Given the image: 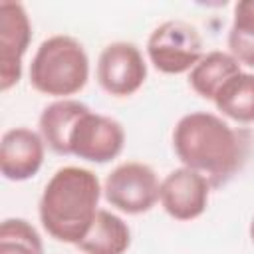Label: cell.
<instances>
[{
  "label": "cell",
  "mask_w": 254,
  "mask_h": 254,
  "mask_svg": "<svg viewBox=\"0 0 254 254\" xmlns=\"http://www.w3.org/2000/svg\"><path fill=\"white\" fill-rule=\"evenodd\" d=\"M173 147L185 167L200 173L210 187H222L242 167L248 141L218 115L192 111L175 125Z\"/></svg>",
  "instance_id": "1"
},
{
  "label": "cell",
  "mask_w": 254,
  "mask_h": 254,
  "mask_svg": "<svg viewBox=\"0 0 254 254\" xmlns=\"http://www.w3.org/2000/svg\"><path fill=\"white\" fill-rule=\"evenodd\" d=\"M99 194V179L89 169H58L44 187L38 206L44 230L58 242L79 244L97 216Z\"/></svg>",
  "instance_id": "2"
},
{
  "label": "cell",
  "mask_w": 254,
  "mask_h": 254,
  "mask_svg": "<svg viewBox=\"0 0 254 254\" xmlns=\"http://www.w3.org/2000/svg\"><path fill=\"white\" fill-rule=\"evenodd\" d=\"M87 77L89 60L83 46L64 34L44 40L30 64V83L44 95L65 99L81 91Z\"/></svg>",
  "instance_id": "3"
},
{
  "label": "cell",
  "mask_w": 254,
  "mask_h": 254,
  "mask_svg": "<svg viewBox=\"0 0 254 254\" xmlns=\"http://www.w3.org/2000/svg\"><path fill=\"white\" fill-rule=\"evenodd\" d=\"M147 54L159 71L185 73L202 60V40L194 26L183 20H167L151 32Z\"/></svg>",
  "instance_id": "4"
},
{
  "label": "cell",
  "mask_w": 254,
  "mask_h": 254,
  "mask_svg": "<svg viewBox=\"0 0 254 254\" xmlns=\"http://www.w3.org/2000/svg\"><path fill=\"white\" fill-rule=\"evenodd\" d=\"M161 183L155 171L137 161L117 165L105 179L103 194L105 200L121 212L141 214L155 206L159 200Z\"/></svg>",
  "instance_id": "5"
},
{
  "label": "cell",
  "mask_w": 254,
  "mask_h": 254,
  "mask_svg": "<svg viewBox=\"0 0 254 254\" xmlns=\"http://www.w3.org/2000/svg\"><path fill=\"white\" fill-rule=\"evenodd\" d=\"M69 155L91 163L115 159L125 143V131L119 121L87 109L69 133Z\"/></svg>",
  "instance_id": "6"
},
{
  "label": "cell",
  "mask_w": 254,
  "mask_h": 254,
  "mask_svg": "<svg viewBox=\"0 0 254 254\" xmlns=\"http://www.w3.org/2000/svg\"><path fill=\"white\" fill-rule=\"evenodd\" d=\"M147 77V64L131 42H113L103 48L97 60V81L109 95H133Z\"/></svg>",
  "instance_id": "7"
},
{
  "label": "cell",
  "mask_w": 254,
  "mask_h": 254,
  "mask_svg": "<svg viewBox=\"0 0 254 254\" xmlns=\"http://www.w3.org/2000/svg\"><path fill=\"white\" fill-rule=\"evenodd\" d=\"M32 38L30 18L20 2H0V89L20 81L22 60Z\"/></svg>",
  "instance_id": "8"
},
{
  "label": "cell",
  "mask_w": 254,
  "mask_h": 254,
  "mask_svg": "<svg viewBox=\"0 0 254 254\" xmlns=\"http://www.w3.org/2000/svg\"><path fill=\"white\" fill-rule=\"evenodd\" d=\"M210 183L196 171L181 167L171 171L159 189V200L175 220H194L208 204Z\"/></svg>",
  "instance_id": "9"
},
{
  "label": "cell",
  "mask_w": 254,
  "mask_h": 254,
  "mask_svg": "<svg viewBox=\"0 0 254 254\" xmlns=\"http://www.w3.org/2000/svg\"><path fill=\"white\" fill-rule=\"evenodd\" d=\"M44 163V139L28 127H16L2 135L0 171L8 181L34 177Z\"/></svg>",
  "instance_id": "10"
},
{
  "label": "cell",
  "mask_w": 254,
  "mask_h": 254,
  "mask_svg": "<svg viewBox=\"0 0 254 254\" xmlns=\"http://www.w3.org/2000/svg\"><path fill=\"white\" fill-rule=\"evenodd\" d=\"M87 109L85 103L75 99H58L50 103L40 115V135L44 143L58 155H69V133Z\"/></svg>",
  "instance_id": "11"
},
{
  "label": "cell",
  "mask_w": 254,
  "mask_h": 254,
  "mask_svg": "<svg viewBox=\"0 0 254 254\" xmlns=\"http://www.w3.org/2000/svg\"><path fill=\"white\" fill-rule=\"evenodd\" d=\"M131 244V230L117 214L97 210V216L79 244L83 254H125Z\"/></svg>",
  "instance_id": "12"
},
{
  "label": "cell",
  "mask_w": 254,
  "mask_h": 254,
  "mask_svg": "<svg viewBox=\"0 0 254 254\" xmlns=\"http://www.w3.org/2000/svg\"><path fill=\"white\" fill-rule=\"evenodd\" d=\"M240 64L226 52H208L190 69L189 83L196 95L214 101L218 89L236 73H240Z\"/></svg>",
  "instance_id": "13"
},
{
  "label": "cell",
  "mask_w": 254,
  "mask_h": 254,
  "mask_svg": "<svg viewBox=\"0 0 254 254\" xmlns=\"http://www.w3.org/2000/svg\"><path fill=\"white\" fill-rule=\"evenodd\" d=\"M216 109L238 121V123H254V73L240 71L232 75L214 97Z\"/></svg>",
  "instance_id": "14"
},
{
  "label": "cell",
  "mask_w": 254,
  "mask_h": 254,
  "mask_svg": "<svg viewBox=\"0 0 254 254\" xmlns=\"http://www.w3.org/2000/svg\"><path fill=\"white\" fill-rule=\"evenodd\" d=\"M230 56L240 64L254 67V0L234 6V20L228 32Z\"/></svg>",
  "instance_id": "15"
},
{
  "label": "cell",
  "mask_w": 254,
  "mask_h": 254,
  "mask_svg": "<svg viewBox=\"0 0 254 254\" xmlns=\"http://www.w3.org/2000/svg\"><path fill=\"white\" fill-rule=\"evenodd\" d=\"M0 254H44V244L28 220L6 218L0 226Z\"/></svg>",
  "instance_id": "16"
},
{
  "label": "cell",
  "mask_w": 254,
  "mask_h": 254,
  "mask_svg": "<svg viewBox=\"0 0 254 254\" xmlns=\"http://www.w3.org/2000/svg\"><path fill=\"white\" fill-rule=\"evenodd\" d=\"M250 238H252V242H254V220H252V224H250Z\"/></svg>",
  "instance_id": "17"
}]
</instances>
